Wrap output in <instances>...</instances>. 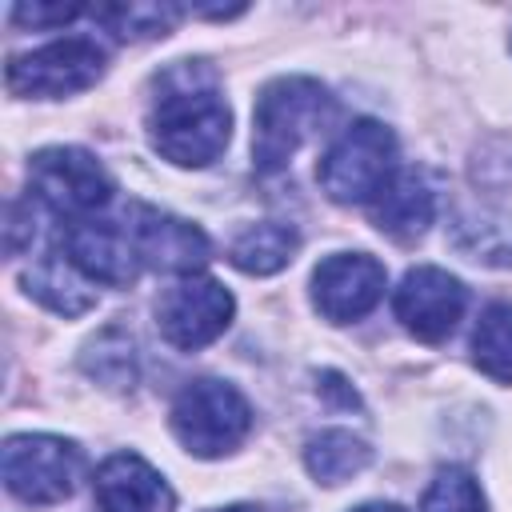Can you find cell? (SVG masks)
Masks as SVG:
<instances>
[{
  "label": "cell",
  "mask_w": 512,
  "mask_h": 512,
  "mask_svg": "<svg viewBox=\"0 0 512 512\" xmlns=\"http://www.w3.org/2000/svg\"><path fill=\"white\" fill-rule=\"evenodd\" d=\"M228 136L232 112L220 96L216 72L200 60L168 64L156 76V96L148 108L152 148L180 168H204L228 148Z\"/></svg>",
  "instance_id": "cell-1"
},
{
  "label": "cell",
  "mask_w": 512,
  "mask_h": 512,
  "mask_svg": "<svg viewBox=\"0 0 512 512\" xmlns=\"http://www.w3.org/2000/svg\"><path fill=\"white\" fill-rule=\"evenodd\" d=\"M332 116V96L312 76H280L264 84L252 108V164L256 172H280L304 140H312Z\"/></svg>",
  "instance_id": "cell-2"
},
{
  "label": "cell",
  "mask_w": 512,
  "mask_h": 512,
  "mask_svg": "<svg viewBox=\"0 0 512 512\" xmlns=\"http://www.w3.org/2000/svg\"><path fill=\"white\" fill-rule=\"evenodd\" d=\"M396 176V136L380 120L348 124L320 156L316 180L336 204H372Z\"/></svg>",
  "instance_id": "cell-3"
},
{
  "label": "cell",
  "mask_w": 512,
  "mask_h": 512,
  "mask_svg": "<svg viewBox=\"0 0 512 512\" xmlns=\"http://www.w3.org/2000/svg\"><path fill=\"white\" fill-rule=\"evenodd\" d=\"M252 428L248 400L224 380H192L172 400V432L192 456H224Z\"/></svg>",
  "instance_id": "cell-4"
},
{
  "label": "cell",
  "mask_w": 512,
  "mask_h": 512,
  "mask_svg": "<svg viewBox=\"0 0 512 512\" xmlns=\"http://www.w3.org/2000/svg\"><path fill=\"white\" fill-rule=\"evenodd\" d=\"M28 188H32L36 204H44L48 212L76 224V220H92V212L108 204L112 176L104 172V164L92 152L56 144V148H40L32 156Z\"/></svg>",
  "instance_id": "cell-5"
},
{
  "label": "cell",
  "mask_w": 512,
  "mask_h": 512,
  "mask_svg": "<svg viewBox=\"0 0 512 512\" xmlns=\"http://www.w3.org/2000/svg\"><path fill=\"white\" fill-rule=\"evenodd\" d=\"M84 456L72 440L44 436V432H24L4 440V484L16 500L24 504H60L72 496L80 480Z\"/></svg>",
  "instance_id": "cell-6"
},
{
  "label": "cell",
  "mask_w": 512,
  "mask_h": 512,
  "mask_svg": "<svg viewBox=\"0 0 512 512\" xmlns=\"http://www.w3.org/2000/svg\"><path fill=\"white\" fill-rule=\"evenodd\" d=\"M104 76V48L88 36H64L8 60V92L56 100L92 88Z\"/></svg>",
  "instance_id": "cell-7"
},
{
  "label": "cell",
  "mask_w": 512,
  "mask_h": 512,
  "mask_svg": "<svg viewBox=\"0 0 512 512\" xmlns=\"http://www.w3.org/2000/svg\"><path fill=\"white\" fill-rule=\"evenodd\" d=\"M232 312H236V300L220 280L180 276L156 304V328L172 348L196 352L228 328Z\"/></svg>",
  "instance_id": "cell-8"
},
{
  "label": "cell",
  "mask_w": 512,
  "mask_h": 512,
  "mask_svg": "<svg viewBox=\"0 0 512 512\" xmlns=\"http://www.w3.org/2000/svg\"><path fill=\"white\" fill-rule=\"evenodd\" d=\"M396 320L424 344H440L444 336H452V328L460 324L464 308H468V288L436 268V264H420L412 272H404L396 296H392Z\"/></svg>",
  "instance_id": "cell-9"
},
{
  "label": "cell",
  "mask_w": 512,
  "mask_h": 512,
  "mask_svg": "<svg viewBox=\"0 0 512 512\" xmlns=\"http://www.w3.org/2000/svg\"><path fill=\"white\" fill-rule=\"evenodd\" d=\"M388 272L368 252H336L312 272V304L332 324H352L368 316L384 296Z\"/></svg>",
  "instance_id": "cell-10"
},
{
  "label": "cell",
  "mask_w": 512,
  "mask_h": 512,
  "mask_svg": "<svg viewBox=\"0 0 512 512\" xmlns=\"http://www.w3.org/2000/svg\"><path fill=\"white\" fill-rule=\"evenodd\" d=\"M128 232H132L140 268H152V272L196 276L212 256L208 236L192 220H180V216H168L156 208H136Z\"/></svg>",
  "instance_id": "cell-11"
},
{
  "label": "cell",
  "mask_w": 512,
  "mask_h": 512,
  "mask_svg": "<svg viewBox=\"0 0 512 512\" xmlns=\"http://www.w3.org/2000/svg\"><path fill=\"white\" fill-rule=\"evenodd\" d=\"M64 256L100 284L124 288L136 280L140 272V256L132 244L128 224H112V220H76L64 232Z\"/></svg>",
  "instance_id": "cell-12"
},
{
  "label": "cell",
  "mask_w": 512,
  "mask_h": 512,
  "mask_svg": "<svg viewBox=\"0 0 512 512\" xmlns=\"http://www.w3.org/2000/svg\"><path fill=\"white\" fill-rule=\"evenodd\" d=\"M92 492L100 512H172L176 504L168 480L136 452L108 456L92 476Z\"/></svg>",
  "instance_id": "cell-13"
},
{
  "label": "cell",
  "mask_w": 512,
  "mask_h": 512,
  "mask_svg": "<svg viewBox=\"0 0 512 512\" xmlns=\"http://www.w3.org/2000/svg\"><path fill=\"white\" fill-rule=\"evenodd\" d=\"M368 208H372V224H376L384 236L408 244V240H416V236L428 232V224H432V216H436V192L428 188L424 172H416V168H396V176L380 188V196H376Z\"/></svg>",
  "instance_id": "cell-14"
},
{
  "label": "cell",
  "mask_w": 512,
  "mask_h": 512,
  "mask_svg": "<svg viewBox=\"0 0 512 512\" xmlns=\"http://www.w3.org/2000/svg\"><path fill=\"white\" fill-rule=\"evenodd\" d=\"M88 284L92 280L68 256H56V252L52 256H40L24 272V292L36 296L56 316H84L88 308H96V292Z\"/></svg>",
  "instance_id": "cell-15"
},
{
  "label": "cell",
  "mask_w": 512,
  "mask_h": 512,
  "mask_svg": "<svg viewBox=\"0 0 512 512\" xmlns=\"http://www.w3.org/2000/svg\"><path fill=\"white\" fill-rule=\"evenodd\" d=\"M296 244H300L296 228L276 224V220H264V224L244 228V232L232 240L228 260H232L240 272H248V276H272V272H280V268L292 260Z\"/></svg>",
  "instance_id": "cell-16"
},
{
  "label": "cell",
  "mask_w": 512,
  "mask_h": 512,
  "mask_svg": "<svg viewBox=\"0 0 512 512\" xmlns=\"http://www.w3.org/2000/svg\"><path fill=\"white\" fill-rule=\"evenodd\" d=\"M368 460H372V448L344 428H324L304 448V464H308L312 480H320V484H344L356 472H364Z\"/></svg>",
  "instance_id": "cell-17"
},
{
  "label": "cell",
  "mask_w": 512,
  "mask_h": 512,
  "mask_svg": "<svg viewBox=\"0 0 512 512\" xmlns=\"http://www.w3.org/2000/svg\"><path fill=\"white\" fill-rule=\"evenodd\" d=\"M472 360L484 376L512 384V304H488L472 328Z\"/></svg>",
  "instance_id": "cell-18"
},
{
  "label": "cell",
  "mask_w": 512,
  "mask_h": 512,
  "mask_svg": "<svg viewBox=\"0 0 512 512\" xmlns=\"http://www.w3.org/2000/svg\"><path fill=\"white\" fill-rule=\"evenodd\" d=\"M92 16L100 24H108L120 40H156V36H168L180 8H172V4H108V8H96Z\"/></svg>",
  "instance_id": "cell-19"
},
{
  "label": "cell",
  "mask_w": 512,
  "mask_h": 512,
  "mask_svg": "<svg viewBox=\"0 0 512 512\" xmlns=\"http://www.w3.org/2000/svg\"><path fill=\"white\" fill-rule=\"evenodd\" d=\"M420 512H484V492L472 472L440 468L420 496Z\"/></svg>",
  "instance_id": "cell-20"
},
{
  "label": "cell",
  "mask_w": 512,
  "mask_h": 512,
  "mask_svg": "<svg viewBox=\"0 0 512 512\" xmlns=\"http://www.w3.org/2000/svg\"><path fill=\"white\" fill-rule=\"evenodd\" d=\"M92 352H96V356H88L84 368H88L96 380H104V384H112V388L132 384V364H136L132 340H124L120 332H104V336L92 344Z\"/></svg>",
  "instance_id": "cell-21"
},
{
  "label": "cell",
  "mask_w": 512,
  "mask_h": 512,
  "mask_svg": "<svg viewBox=\"0 0 512 512\" xmlns=\"http://www.w3.org/2000/svg\"><path fill=\"white\" fill-rule=\"evenodd\" d=\"M80 12H84L80 4H16L12 20L24 24V28H56V24L76 20Z\"/></svg>",
  "instance_id": "cell-22"
},
{
  "label": "cell",
  "mask_w": 512,
  "mask_h": 512,
  "mask_svg": "<svg viewBox=\"0 0 512 512\" xmlns=\"http://www.w3.org/2000/svg\"><path fill=\"white\" fill-rule=\"evenodd\" d=\"M320 392H324V396H340L348 408L356 404V392H352V384H344V376H336V372H324V376H320Z\"/></svg>",
  "instance_id": "cell-23"
},
{
  "label": "cell",
  "mask_w": 512,
  "mask_h": 512,
  "mask_svg": "<svg viewBox=\"0 0 512 512\" xmlns=\"http://www.w3.org/2000/svg\"><path fill=\"white\" fill-rule=\"evenodd\" d=\"M352 512H408V508H400V504H360Z\"/></svg>",
  "instance_id": "cell-24"
},
{
  "label": "cell",
  "mask_w": 512,
  "mask_h": 512,
  "mask_svg": "<svg viewBox=\"0 0 512 512\" xmlns=\"http://www.w3.org/2000/svg\"><path fill=\"white\" fill-rule=\"evenodd\" d=\"M216 512H260V508H248V504H232V508H216Z\"/></svg>",
  "instance_id": "cell-25"
}]
</instances>
